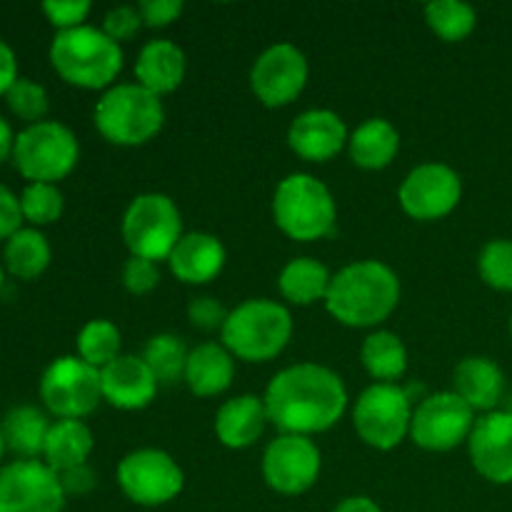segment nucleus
<instances>
[{
  "label": "nucleus",
  "instance_id": "nucleus-8",
  "mask_svg": "<svg viewBox=\"0 0 512 512\" xmlns=\"http://www.w3.org/2000/svg\"><path fill=\"white\" fill-rule=\"evenodd\" d=\"M80 145L73 130L58 120L28 125L15 135L13 163L30 183H58L78 165Z\"/></svg>",
  "mask_w": 512,
  "mask_h": 512
},
{
  "label": "nucleus",
  "instance_id": "nucleus-24",
  "mask_svg": "<svg viewBox=\"0 0 512 512\" xmlns=\"http://www.w3.org/2000/svg\"><path fill=\"white\" fill-rule=\"evenodd\" d=\"M235 358L225 345L203 343L190 350L185 365V385L198 398H215L233 385Z\"/></svg>",
  "mask_w": 512,
  "mask_h": 512
},
{
  "label": "nucleus",
  "instance_id": "nucleus-32",
  "mask_svg": "<svg viewBox=\"0 0 512 512\" xmlns=\"http://www.w3.org/2000/svg\"><path fill=\"white\" fill-rule=\"evenodd\" d=\"M425 20L430 30L445 43H460L478 25V13L463 0H433L425 5Z\"/></svg>",
  "mask_w": 512,
  "mask_h": 512
},
{
  "label": "nucleus",
  "instance_id": "nucleus-16",
  "mask_svg": "<svg viewBox=\"0 0 512 512\" xmlns=\"http://www.w3.org/2000/svg\"><path fill=\"white\" fill-rule=\"evenodd\" d=\"M323 455L303 435H280L263 453V478L278 495H303L318 483Z\"/></svg>",
  "mask_w": 512,
  "mask_h": 512
},
{
  "label": "nucleus",
  "instance_id": "nucleus-10",
  "mask_svg": "<svg viewBox=\"0 0 512 512\" xmlns=\"http://www.w3.org/2000/svg\"><path fill=\"white\" fill-rule=\"evenodd\" d=\"M115 478L125 498L140 508L173 503L185 488V473L178 460L158 448H140L125 455Z\"/></svg>",
  "mask_w": 512,
  "mask_h": 512
},
{
  "label": "nucleus",
  "instance_id": "nucleus-4",
  "mask_svg": "<svg viewBox=\"0 0 512 512\" xmlns=\"http://www.w3.org/2000/svg\"><path fill=\"white\" fill-rule=\"evenodd\" d=\"M220 338L233 358L268 363L288 348L293 338V315L275 300L250 298L230 310Z\"/></svg>",
  "mask_w": 512,
  "mask_h": 512
},
{
  "label": "nucleus",
  "instance_id": "nucleus-15",
  "mask_svg": "<svg viewBox=\"0 0 512 512\" xmlns=\"http://www.w3.org/2000/svg\"><path fill=\"white\" fill-rule=\"evenodd\" d=\"M68 495L43 460H15L0 468V512H63Z\"/></svg>",
  "mask_w": 512,
  "mask_h": 512
},
{
  "label": "nucleus",
  "instance_id": "nucleus-38",
  "mask_svg": "<svg viewBox=\"0 0 512 512\" xmlns=\"http://www.w3.org/2000/svg\"><path fill=\"white\" fill-rule=\"evenodd\" d=\"M158 283H160L158 263L145 258H133V255H130L128 263H125L123 268L125 290L133 295H148L158 288Z\"/></svg>",
  "mask_w": 512,
  "mask_h": 512
},
{
  "label": "nucleus",
  "instance_id": "nucleus-36",
  "mask_svg": "<svg viewBox=\"0 0 512 512\" xmlns=\"http://www.w3.org/2000/svg\"><path fill=\"white\" fill-rule=\"evenodd\" d=\"M5 103H8L10 113L18 115L20 120H28L30 125L43 123V118L48 115L50 108L48 90L30 78L15 80L13 88L5 93Z\"/></svg>",
  "mask_w": 512,
  "mask_h": 512
},
{
  "label": "nucleus",
  "instance_id": "nucleus-6",
  "mask_svg": "<svg viewBox=\"0 0 512 512\" xmlns=\"http://www.w3.org/2000/svg\"><path fill=\"white\" fill-rule=\"evenodd\" d=\"M95 128L108 143L138 148L150 143L165 125L163 100L138 83H118L95 105Z\"/></svg>",
  "mask_w": 512,
  "mask_h": 512
},
{
  "label": "nucleus",
  "instance_id": "nucleus-22",
  "mask_svg": "<svg viewBox=\"0 0 512 512\" xmlns=\"http://www.w3.org/2000/svg\"><path fill=\"white\" fill-rule=\"evenodd\" d=\"M453 393H458L475 413H493L505 393L503 370L483 355L463 358L453 373Z\"/></svg>",
  "mask_w": 512,
  "mask_h": 512
},
{
  "label": "nucleus",
  "instance_id": "nucleus-41",
  "mask_svg": "<svg viewBox=\"0 0 512 512\" xmlns=\"http://www.w3.org/2000/svg\"><path fill=\"white\" fill-rule=\"evenodd\" d=\"M185 5L180 0H140L138 10L143 25L148 28H165L183 15Z\"/></svg>",
  "mask_w": 512,
  "mask_h": 512
},
{
  "label": "nucleus",
  "instance_id": "nucleus-20",
  "mask_svg": "<svg viewBox=\"0 0 512 512\" xmlns=\"http://www.w3.org/2000/svg\"><path fill=\"white\" fill-rule=\"evenodd\" d=\"M225 245L218 235L185 233L170 253V273L185 285H205L218 278L225 268Z\"/></svg>",
  "mask_w": 512,
  "mask_h": 512
},
{
  "label": "nucleus",
  "instance_id": "nucleus-19",
  "mask_svg": "<svg viewBox=\"0 0 512 512\" xmlns=\"http://www.w3.org/2000/svg\"><path fill=\"white\" fill-rule=\"evenodd\" d=\"M103 400L118 410H143L158 395V380L153 370L138 355H120L100 370Z\"/></svg>",
  "mask_w": 512,
  "mask_h": 512
},
{
  "label": "nucleus",
  "instance_id": "nucleus-5",
  "mask_svg": "<svg viewBox=\"0 0 512 512\" xmlns=\"http://www.w3.org/2000/svg\"><path fill=\"white\" fill-rule=\"evenodd\" d=\"M273 220L290 240L315 243L335 233L338 205L323 180L310 173H293L275 188Z\"/></svg>",
  "mask_w": 512,
  "mask_h": 512
},
{
  "label": "nucleus",
  "instance_id": "nucleus-45",
  "mask_svg": "<svg viewBox=\"0 0 512 512\" xmlns=\"http://www.w3.org/2000/svg\"><path fill=\"white\" fill-rule=\"evenodd\" d=\"M333 512H383V508L368 495H350L343 503L335 505Z\"/></svg>",
  "mask_w": 512,
  "mask_h": 512
},
{
  "label": "nucleus",
  "instance_id": "nucleus-17",
  "mask_svg": "<svg viewBox=\"0 0 512 512\" xmlns=\"http://www.w3.org/2000/svg\"><path fill=\"white\" fill-rule=\"evenodd\" d=\"M468 453L488 483L512 485V410L480 415L468 438Z\"/></svg>",
  "mask_w": 512,
  "mask_h": 512
},
{
  "label": "nucleus",
  "instance_id": "nucleus-37",
  "mask_svg": "<svg viewBox=\"0 0 512 512\" xmlns=\"http://www.w3.org/2000/svg\"><path fill=\"white\" fill-rule=\"evenodd\" d=\"M143 28V18H140L138 5H115L113 10H108L103 18V33L108 35L115 43H123V40H133L138 35V30Z\"/></svg>",
  "mask_w": 512,
  "mask_h": 512
},
{
  "label": "nucleus",
  "instance_id": "nucleus-25",
  "mask_svg": "<svg viewBox=\"0 0 512 512\" xmlns=\"http://www.w3.org/2000/svg\"><path fill=\"white\" fill-rule=\"evenodd\" d=\"M400 150V133L390 120L368 118L350 133L348 153L358 168L383 170L395 160Z\"/></svg>",
  "mask_w": 512,
  "mask_h": 512
},
{
  "label": "nucleus",
  "instance_id": "nucleus-35",
  "mask_svg": "<svg viewBox=\"0 0 512 512\" xmlns=\"http://www.w3.org/2000/svg\"><path fill=\"white\" fill-rule=\"evenodd\" d=\"M478 273L485 285L500 293H512V240L495 238L478 255Z\"/></svg>",
  "mask_w": 512,
  "mask_h": 512
},
{
  "label": "nucleus",
  "instance_id": "nucleus-40",
  "mask_svg": "<svg viewBox=\"0 0 512 512\" xmlns=\"http://www.w3.org/2000/svg\"><path fill=\"white\" fill-rule=\"evenodd\" d=\"M230 310L220 303L218 298H210V295H203V298H195L193 303L188 305V318L195 328L200 330H223L225 320H228Z\"/></svg>",
  "mask_w": 512,
  "mask_h": 512
},
{
  "label": "nucleus",
  "instance_id": "nucleus-47",
  "mask_svg": "<svg viewBox=\"0 0 512 512\" xmlns=\"http://www.w3.org/2000/svg\"><path fill=\"white\" fill-rule=\"evenodd\" d=\"M5 440H3V430H0V460H3V453H5Z\"/></svg>",
  "mask_w": 512,
  "mask_h": 512
},
{
  "label": "nucleus",
  "instance_id": "nucleus-43",
  "mask_svg": "<svg viewBox=\"0 0 512 512\" xmlns=\"http://www.w3.org/2000/svg\"><path fill=\"white\" fill-rule=\"evenodd\" d=\"M58 480L63 485L65 495H88L98 485V475L93 473V468L88 463L63 470V473H58Z\"/></svg>",
  "mask_w": 512,
  "mask_h": 512
},
{
  "label": "nucleus",
  "instance_id": "nucleus-27",
  "mask_svg": "<svg viewBox=\"0 0 512 512\" xmlns=\"http://www.w3.org/2000/svg\"><path fill=\"white\" fill-rule=\"evenodd\" d=\"M50 425L53 423H48V415L43 410L33 405H15L0 423L5 448L13 450L23 460H38V455H43Z\"/></svg>",
  "mask_w": 512,
  "mask_h": 512
},
{
  "label": "nucleus",
  "instance_id": "nucleus-42",
  "mask_svg": "<svg viewBox=\"0 0 512 512\" xmlns=\"http://www.w3.org/2000/svg\"><path fill=\"white\" fill-rule=\"evenodd\" d=\"M23 223V210H20V198H15L13 190L0 183V240H8L15 235Z\"/></svg>",
  "mask_w": 512,
  "mask_h": 512
},
{
  "label": "nucleus",
  "instance_id": "nucleus-1",
  "mask_svg": "<svg viewBox=\"0 0 512 512\" xmlns=\"http://www.w3.org/2000/svg\"><path fill=\"white\" fill-rule=\"evenodd\" d=\"M263 400L268 420L280 433L310 438L338 425L348 408V388L335 370L298 363L270 380Z\"/></svg>",
  "mask_w": 512,
  "mask_h": 512
},
{
  "label": "nucleus",
  "instance_id": "nucleus-33",
  "mask_svg": "<svg viewBox=\"0 0 512 512\" xmlns=\"http://www.w3.org/2000/svg\"><path fill=\"white\" fill-rule=\"evenodd\" d=\"M120 345H123V335H120L118 325L103 318L90 320L78 333V358L103 370L105 365L120 358Z\"/></svg>",
  "mask_w": 512,
  "mask_h": 512
},
{
  "label": "nucleus",
  "instance_id": "nucleus-12",
  "mask_svg": "<svg viewBox=\"0 0 512 512\" xmlns=\"http://www.w3.org/2000/svg\"><path fill=\"white\" fill-rule=\"evenodd\" d=\"M475 420V410L453 390L428 395L413 410L410 440L428 453H450L468 443Z\"/></svg>",
  "mask_w": 512,
  "mask_h": 512
},
{
  "label": "nucleus",
  "instance_id": "nucleus-49",
  "mask_svg": "<svg viewBox=\"0 0 512 512\" xmlns=\"http://www.w3.org/2000/svg\"><path fill=\"white\" fill-rule=\"evenodd\" d=\"M510 338H512V315H510Z\"/></svg>",
  "mask_w": 512,
  "mask_h": 512
},
{
  "label": "nucleus",
  "instance_id": "nucleus-31",
  "mask_svg": "<svg viewBox=\"0 0 512 512\" xmlns=\"http://www.w3.org/2000/svg\"><path fill=\"white\" fill-rule=\"evenodd\" d=\"M190 350L185 348L183 338L173 333L153 335L145 345L143 360L153 370L158 385H175L185 378V365H188Z\"/></svg>",
  "mask_w": 512,
  "mask_h": 512
},
{
  "label": "nucleus",
  "instance_id": "nucleus-46",
  "mask_svg": "<svg viewBox=\"0 0 512 512\" xmlns=\"http://www.w3.org/2000/svg\"><path fill=\"white\" fill-rule=\"evenodd\" d=\"M13 150H15V135L13 128H10L8 120L0 115V163L8 158H13Z\"/></svg>",
  "mask_w": 512,
  "mask_h": 512
},
{
  "label": "nucleus",
  "instance_id": "nucleus-30",
  "mask_svg": "<svg viewBox=\"0 0 512 512\" xmlns=\"http://www.w3.org/2000/svg\"><path fill=\"white\" fill-rule=\"evenodd\" d=\"M50 243L40 230L20 228L10 235L3 250V263L10 275L20 280H35L48 270L50 265Z\"/></svg>",
  "mask_w": 512,
  "mask_h": 512
},
{
  "label": "nucleus",
  "instance_id": "nucleus-9",
  "mask_svg": "<svg viewBox=\"0 0 512 512\" xmlns=\"http://www.w3.org/2000/svg\"><path fill=\"white\" fill-rule=\"evenodd\" d=\"M413 398L398 383H373L353 410L358 438L375 450H395L410 435Z\"/></svg>",
  "mask_w": 512,
  "mask_h": 512
},
{
  "label": "nucleus",
  "instance_id": "nucleus-26",
  "mask_svg": "<svg viewBox=\"0 0 512 512\" xmlns=\"http://www.w3.org/2000/svg\"><path fill=\"white\" fill-rule=\"evenodd\" d=\"M93 433L83 420H58L50 425L48 440L43 448V463L55 473L88 463L93 453Z\"/></svg>",
  "mask_w": 512,
  "mask_h": 512
},
{
  "label": "nucleus",
  "instance_id": "nucleus-44",
  "mask_svg": "<svg viewBox=\"0 0 512 512\" xmlns=\"http://www.w3.org/2000/svg\"><path fill=\"white\" fill-rule=\"evenodd\" d=\"M15 80H18V60L13 48L0 38V95L8 93Z\"/></svg>",
  "mask_w": 512,
  "mask_h": 512
},
{
  "label": "nucleus",
  "instance_id": "nucleus-34",
  "mask_svg": "<svg viewBox=\"0 0 512 512\" xmlns=\"http://www.w3.org/2000/svg\"><path fill=\"white\" fill-rule=\"evenodd\" d=\"M65 208L63 193L53 183H30L20 195V210L23 220L33 225H50L60 220Z\"/></svg>",
  "mask_w": 512,
  "mask_h": 512
},
{
  "label": "nucleus",
  "instance_id": "nucleus-21",
  "mask_svg": "<svg viewBox=\"0 0 512 512\" xmlns=\"http://www.w3.org/2000/svg\"><path fill=\"white\" fill-rule=\"evenodd\" d=\"M265 400L258 395H238L220 405L215 413V435L230 450H245L258 443L268 425Z\"/></svg>",
  "mask_w": 512,
  "mask_h": 512
},
{
  "label": "nucleus",
  "instance_id": "nucleus-14",
  "mask_svg": "<svg viewBox=\"0 0 512 512\" xmlns=\"http://www.w3.org/2000/svg\"><path fill=\"white\" fill-rule=\"evenodd\" d=\"M308 78V58L293 43L270 45L250 68V88L265 108H285L298 100L308 85Z\"/></svg>",
  "mask_w": 512,
  "mask_h": 512
},
{
  "label": "nucleus",
  "instance_id": "nucleus-48",
  "mask_svg": "<svg viewBox=\"0 0 512 512\" xmlns=\"http://www.w3.org/2000/svg\"><path fill=\"white\" fill-rule=\"evenodd\" d=\"M3 283H5V268L3 263H0V290H3Z\"/></svg>",
  "mask_w": 512,
  "mask_h": 512
},
{
  "label": "nucleus",
  "instance_id": "nucleus-18",
  "mask_svg": "<svg viewBox=\"0 0 512 512\" xmlns=\"http://www.w3.org/2000/svg\"><path fill=\"white\" fill-rule=\"evenodd\" d=\"M350 133L345 120L328 108L300 113L288 128V145L308 163H328L348 145Z\"/></svg>",
  "mask_w": 512,
  "mask_h": 512
},
{
  "label": "nucleus",
  "instance_id": "nucleus-28",
  "mask_svg": "<svg viewBox=\"0 0 512 512\" xmlns=\"http://www.w3.org/2000/svg\"><path fill=\"white\" fill-rule=\"evenodd\" d=\"M330 283H333V275L320 260L293 258L280 270L278 290L288 303L305 308V305H313L318 300L325 303Z\"/></svg>",
  "mask_w": 512,
  "mask_h": 512
},
{
  "label": "nucleus",
  "instance_id": "nucleus-29",
  "mask_svg": "<svg viewBox=\"0 0 512 512\" xmlns=\"http://www.w3.org/2000/svg\"><path fill=\"white\" fill-rule=\"evenodd\" d=\"M360 360L375 383H398L408 370V348L393 330H375L363 340Z\"/></svg>",
  "mask_w": 512,
  "mask_h": 512
},
{
  "label": "nucleus",
  "instance_id": "nucleus-13",
  "mask_svg": "<svg viewBox=\"0 0 512 512\" xmlns=\"http://www.w3.org/2000/svg\"><path fill=\"white\" fill-rule=\"evenodd\" d=\"M463 198V180L458 170L445 163H423L410 170L400 183L398 200L405 215L420 223L443 220Z\"/></svg>",
  "mask_w": 512,
  "mask_h": 512
},
{
  "label": "nucleus",
  "instance_id": "nucleus-39",
  "mask_svg": "<svg viewBox=\"0 0 512 512\" xmlns=\"http://www.w3.org/2000/svg\"><path fill=\"white\" fill-rule=\"evenodd\" d=\"M90 8L93 5L88 0H48V3H43V13L58 28V33L60 30H73L85 25Z\"/></svg>",
  "mask_w": 512,
  "mask_h": 512
},
{
  "label": "nucleus",
  "instance_id": "nucleus-2",
  "mask_svg": "<svg viewBox=\"0 0 512 512\" xmlns=\"http://www.w3.org/2000/svg\"><path fill=\"white\" fill-rule=\"evenodd\" d=\"M398 303V273L383 260H358L333 275L325 310L345 328H378Z\"/></svg>",
  "mask_w": 512,
  "mask_h": 512
},
{
  "label": "nucleus",
  "instance_id": "nucleus-3",
  "mask_svg": "<svg viewBox=\"0 0 512 512\" xmlns=\"http://www.w3.org/2000/svg\"><path fill=\"white\" fill-rule=\"evenodd\" d=\"M50 65L68 85L83 90H108L123 70V50L120 43L103 33V28L80 25L55 33L50 43Z\"/></svg>",
  "mask_w": 512,
  "mask_h": 512
},
{
  "label": "nucleus",
  "instance_id": "nucleus-23",
  "mask_svg": "<svg viewBox=\"0 0 512 512\" xmlns=\"http://www.w3.org/2000/svg\"><path fill=\"white\" fill-rule=\"evenodd\" d=\"M185 70H188V60H185L183 48L175 45L173 40H150L140 48L138 60H135L138 85H143L158 98L180 88V83L185 80Z\"/></svg>",
  "mask_w": 512,
  "mask_h": 512
},
{
  "label": "nucleus",
  "instance_id": "nucleus-7",
  "mask_svg": "<svg viewBox=\"0 0 512 512\" xmlns=\"http://www.w3.org/2000/svg\"><path fill=\"white\" fill-rule=\"evenodd\" d=\"M120 235L133 258L168 260L185 235L178 205L163 193L138 195L125 208Z\"/></svg>",
  "mask_w": 512,
  "mask_h": 512
},
{
  "label": "nucleus",
  "instance_id": "nucleus-11",
  "mask_svg": "<svg viewBox=\"0 0 512 512\" xmlns=\"http://www.w3.org/2000/svg\"><path fill=\"white\" fill-rule=\"evenodd\" d=\"M40 398L60 420H83L103 400L100 370L78 355L55 358L40 378Z\"/></svg>",
  "mask_w": 512,
  "mask_h": 512
}]
</instances>
